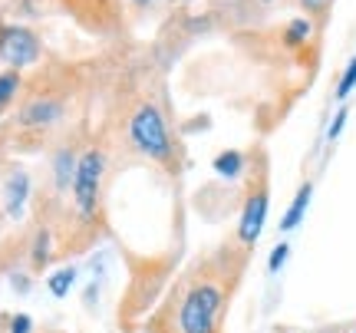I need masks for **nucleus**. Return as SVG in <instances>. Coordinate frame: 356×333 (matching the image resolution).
<instances>
[{"label": "nucleus", "mask_w": 356, "mask_h": 333, "mask_svg": "<svg viewBox=\"0 0 356 333\" xmlns=\"http://www.w3.org/2000/svg\"><path fill=\"white\" fill-rule=\"evenodd\" d=\"M126 136L129 145L139 155H145L149 162L168 168V172H178L175 139H172V129H168L159 103L142 99V103L132 106V113L126 115Z\"/></svg>", "instance_id": "f257e3e1"}, {"label": "nucleus", "mask_w": 356, "mask_h": 333, "mask_svg": "<svg viewBox=\"0 0 356 333\" xmlns=\"http://www.w3.org/2000/svg\"><path fill=\"white\" fill-rule=\"evenodd\" d=\"M228 304V287L211 274L191 277L178 297V330L181 333H221V317Z\"/></svg>", "instance_id": "f03ea898"}, {"label": "nucleus", "mask_w": 356, "mask_h": 333, "mask_svg": "<svg viewBox=\"0 0 356 333\" xmlns=\"http://www.w3.org/2000/svg\"><path fill=\"white\" fill-rule=\"evenodd\" d=\"M106 162L109 155L99 145H89L79 152L76 179H73V211L83 225H96L99 221V205H102V179H106Z\"/></svg>", "instance_id": "7ed1b4c3"}, {"label": "nucleus", "mask_w": 356, "mask_h": 333, "mask_svg": "<svg viewBox=\"0 0 356 333\" xmlns=\"http://www.w3.org/2000/svg\"><path fill=\"white\" fill-rule=\"evenodd\" d=\"M40 53H43V43H40V37L30 26L0 24V60L10 66V70L33 66L40 60Z\"/></svg>", "instance_id": "20e7f679"}, {"label": "nucleus", "mask_w": 356, "mask_h": 333, "mask_svg": "<svg viewBox=\"0 0 356 333\" xmlns=\"http://www.w3.org/2000/svg\"><path fill=\"white\" fill-rule=\"evenodd\" d=\"M267 205H270L267 181L254 179V185H251V192H248V198H244V205H241V221H238V241L244 247H251L261 238L264 221H267Z\"/></svg>", "instance_id": "39448f33"}, {"label": "nucleus", "mask_w": 356, "mask_h": 333, "mask_svg": "<svg viewBox=\"0 0 356 333\" xmlns=\"http://www.w3.org/2000/svg\"><path fill=\"white\" fill-rule=\"evenodd\" d=\"M63 119V99L60 96H37L20 109L17 122L24 129H50Z\"/></svg>", "instance_id": "423d86ee"}, {"label": "nucleus", "mask_w": 356, "mask_h": 333, "mask_svg": "<svg viewBox=\"0 0 356 333\" xmlns=\"http://www.w3.org/2000/svg\"><path fill=\"white\" fill-rule=\"evenodd\" d=\"M76 165H79L76 145H63V149H56V155H53V188H56L60 195H63V192H73Z\"/></svg>", "instance_id": "0eeeda50"}, {"label": "nucleus", "mask_w": 356, "mask_h": 333, "mask_svg": "<svg viewBox=\"0 0 356 333\" xmlns=\"http://www.w3.org/2000/svg\"><path fill=\"white\" fill-rule=\"evenodd\" d=\"M26 198H30V179H26V172H10V179L3 181V208H7V215L10 218H20L26 208Z\"/></svg>", "instance_id": "6e6552de"}, {"label": "nucleus", "mask_w": 356, "mask_h": 333, "mask_svg": "<svg viewBox=\"0 0 356 333\" xmlns=\"http://www.w3.org/2000/svg\"><path fill=\"white\" fill-rule=\"evenodd\" d=\"M310 198H314V181H304L300 188H297V195H293L291 208L284 211V218H280V231L287 234V231H293L300 221H304L307 208H310Z\"/></svg>", "instance_id": "1a4fd4ad"}, {"label": "nucleus", "mask_w": 356, "mask_h": 333, "mask_svg": "<svg viewBox=\"0 0 356 333\" xmlns=\"http://www.w3.org/2000/svg\"><path fill=\"white\" fill-rule=\"evenodd\" d=\"M50 254H53V234L47 228H40L37 234H33V251H30V264H33V270L47 268Z\"/></svg>", "instance_id": "9d476101"}, {"label": "nucleus", "mask_w": 356, "mask_h": 333, "mask_svg": "<svg viewBox=\"0 0 356 333\" xmlns=\"http://www.w3.org/2000/svg\"><path fill=\"white\" fill-rule=\"evenodd\" d=\"M215 172L221 175V179L234 181V179H238V175L244 172V155L234 152V149H231V152H221V155L215 159Z\"/></svg>", "instance_id": "9b49d317"}, {"label": "nucleus", "mask_w": 356, "mask_h": 333, "mask_svg": "<svg viewBox=\"0 0 356 333\" xmlns=\"http://www.w3.org/2000/svg\"><path fill=\"white\" fill-rule=\"evenodd\" d=\"M73 284H76V268H73V264H66V268L53 270L50 281H47V287H50L53 297H66L70 291H73Z\"/></svg>", "instance_id": "f8f14e48"}, {"label": "nucleus", "mask_w": 356, "mask_h": 333, "mask_svg": "<svg viewBox=\"0 0 356 333\" xmlns=\"http://www.w3.org/2000/svg\"><path fill=\"white\" fill-rule=\"evenodd\" d=\"M20 83H24V79H20V70H3V73H0V113L13 103V96L20 92Z\"/></svg>", "instance_id": "ddd939ff"}, {"label": "nucleus", "mask_w": 356, "mask_h": 333, "mask_svg": "<svg viewBox=\"0 0 356 333\" xmlns=\"http://www.w3.org/2000/svg\"><path fill=\"white\" fill-rule=\"evenodd\" d=\"M353 86H356V56L346 63L343 76H340V83H337V99H346V96L353 92Z\"/></svg>", "instance_id": "4468645a"}, {"label": "nucleus", "mask_w": 356, "mask_h": 333, "mask_svg": "<svg viewBox=\"0 0 356 333\" xmlns=\"http://www.w3.org/2000/svg\"><path fill=\"white\" fill-rule=\"evenodd\" d=\"M287 254H291V244L287 241H280L274 251H270V261H267V270L270 274H277L280 268H284V261H287Z\"/></svg>", "instance_id": "2eb2a0df"}, {"label": "nucleus", "mask_w": 356, "mask_h": 333, "mask_svg": "<svg viewBox=\"0 0 356 333\" xmlns=\"http://www.w3.org/2000/svg\"><path fill=\"white\" fill-rule=\"evenodd\" d=\"M310 37V20H293L287 26V43H300V40Z\"/></svg>", "instance_id": "dca6fc26"}, {"label": "nucleus", "mask_w": 356, "mask_h": 333, "mask_svg": "<svg viewBox=\"0 0 356 333\" xmlns=\"http://www.w3.org/2000/svg\"><path fill=\"white\" fill-rule=\"evenodd\" d=\"M346 113H350V109H346V106H340V113L333 115L330 129H327V139H337V136L343 132V126H346Z\"/></svg>", "instance_id": "f3484780"}, {"label": "nucleus", "mask_w": 356, "mask_h": 333, "mask_svg": "<svg viewBox=\"0 0 356 333\" xmlns=\"http://www.w3.org/2000/svg\"><path fill=\"white\" fill-rule=\"evenodd\" d=\"M30 330H33V320H30L26 314H13L10 333H30Z\"/></svg>", "instance_id": "a211bd4d"}, {"label": "nucleus", "mask_w": 356, "mask_h": 333, "mask_svg": "<svg viewBox=\"0 0 356 333\" xmlns=\"http://www.w3.org/2000/svg\"><path fill=\"white\" fill-rule=\"evenodd\" d=\"M10 284L17 294H26V291H30V277H26V274H10Z\"/></svg>", "instance_id": "6ab92c4d"}, {"label": "nucleus", "mask_w": 356, "mask_h": 333, "mask_svg": "<svg viewBox=\"0 0 356 333\" xmlns=\"http://www.w3.org/2000/svg\"><path fill=\"white\" fill-rule=\"evenodd\" d=\"M300 3H304L310 13H327V7H330L333 0H300Z\"/></svg>", "instance_id": "aec40b11"}, {"label": "nucleus", "mask_w": 356, "mask_h": 333, "mask_svg": "<svg viewBox=\"0 0 356 333\" xmlns=\"http://www.w3.org/2000/svg\"><path fill=\"white\" fill-rule=\"evenodd\" d=\"M129 3H136V7H149V3H155V0H129Z\"/></svg>", "instance_id": "412c9836"}]
</instances>
